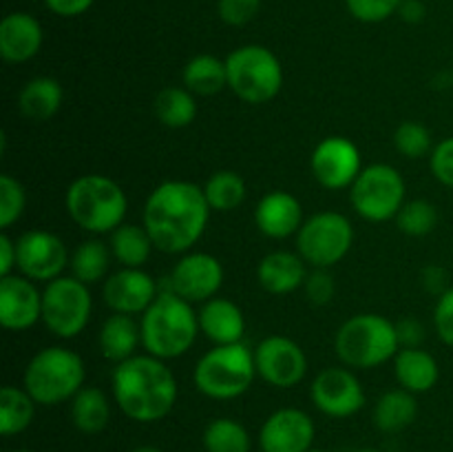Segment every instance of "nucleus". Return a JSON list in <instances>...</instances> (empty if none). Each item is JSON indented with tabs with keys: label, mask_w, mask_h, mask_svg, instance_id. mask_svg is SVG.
I'll list each match as a JSON object with an SVG mask.
<instances>
[{
	"label": "nucleus",
	"mask_w": 453,
	"mask_h": 452,
	"mask_svg": "<svg viewBox=\"0 0 453 452\" xmlns=\"http://www.w3.org/2000/svg\"><path fill=\"white\" fill-rule=\"evenodd\" d=\"M334 348L341 362L349 368L383 366L401 350L396 323L376 313H361L349 317L334 337Z\"/></svg>",
	"instance_id": "423d86ee"
},
{
	"label": "nucleus",
	"mask_w": 453,
	"mask_h": 452,
	"mask_svg": "<svg viewBox=\"0 0 453 452\" xmlns=\"http://www.w3.org/2000/svg\"><path fill=\"white\" fill-rule=\"evenodd\" d=\"M111 253L122 269H142L155 248L149 230L137 224H122L111 233Z\"/></svg>",
	"instance_id": "cd10ccee"
},
{
	"label": "nucleus",
	"mask_w": 453,
	"mask_h": 452,
	"mask_svg": "<svg viewBox=\"0 0 453 452\" xmlns=\"http://www.w3.org/2000/svg\"><path fill=\"white\" fill-rule=\"evenodd\" d=\"M18 273L34 282H53L62 277L69 264V251L58 235L49 230H27L16 239Z\"/></svg>",
	"instance_id": "ddd939ff"
},
{
	"label": "nucleus",
	"mask_w": 453,
	"mask_h": 452,
	"mask_svg": "<svg viewBox=\"0 0 453 452\" xmlns=\"http://www.w3.org/2000/svg\"><path fill=\"white\" fill-rule=\"evenodd\" d=\"M153 109L164 127L184 129L197 115V102L186 87H166L155 96Z\"/></svg>",
	"instance_id": "2f4dec72"
},
{
	"label": "nucleus",
	"mask_w": 453,
	"mask_h": 452,
	"mask_svg": "<svg viewBox=\"0 0 453 452\" xmlns=\"http://www.w3.org/2000/svg\"><path fill=\"white\" fill-rule=\"evenodd\" d=\"M255 377V353L243 341L215 346L199 359L193 372L199 393L219 401L242 397L250 390Z\"/></svg>",
	"instance_id": "0eeeda50"
},
{
	"label": "nucleus",
	"mask_w": 453,
	"mask_h": 452,
	"mask_svg": "<svg viewBox=\"0 0 453 452\" xmlns=\"http://www.w3.org/2000/svg\"><path fill=\"white\" fill-rule=\"evenodd\" d=\"M87 368L82 357L65 346H49L35 353L25 368L27 393L40 406H56L69 401L84 388Z\"/></svg>",
	"instance_id": "39448f33"
},
{
	"label": "nucleus",
	"mask_w": 453,
	"mask_h": 452,
	"mask_svg": "<svg viewBox=\"0 0 453 452\" xmlns=\"http://www.w3.org/2000/svg\"><path fill=\"white\" fill-rule=\"evenodd\" d=\"M44 4H47L49 12H53L56 16L75 18L82 16L84 12H88L93 0H44Z\"/></svg>",
	"instance_id": "49530a36"
},
{
	"label": "nucleus",
	"mask_w": 453,
	"mask_h": 452,
	"mask_svg": "<svg viewBox=\"0 0 453 452\" xmlns=\"http://www.w3.org/2000/svg\"><path fill=\"white\" fill-rule=\"evenodd\" d=\"M398 332V344L401 348H420V341L425 339V331L420 326V322L416 319H403V322L396 323Z\"/></svg>",
	"instance_id": "c03bdc74"
},
{
	"label": "nucleus",
	"mask_w": 453,
	"mask_h": 452,
	"mask_svg": "<svg viewBox=\"0 0 453 452\" xmlns=\"http://www.w3.org/2000/svg\"><path fill=\"white\" fill-rule=\"evenodd\" d=\"M66 213L88 233H113L124 224L128 199L122 186L100 173H88L71 182L66 189Z\"/></svg>",
	"instance_id": "20e7f679"
},
{
	"label": "nucleus",
	"mask_w": 453,
	"mask_h": 452,
	"mask_svg": "<svg viewBox=\"0 0 453 452\" xmlns=\"http://www.w3.org/2000/svg\"><path fill=\"white\" fill-rule=\"evenodd\" d=\"M354 211L370 222H388L405 204V180L389 164H372L349 189Z\"/></svg>",
	"instance_id": "9b49d317"
},
{
	"label": "nucleus",
	"mask_w": 453,
	"mask_h": 452,
	"mask_svg": "<svg viewBox=\"0 0 453 452\" xmlns=\"http://www.w3.org/2000/svg\"><path fill=\"white\" fill-rule=\"evenodd\" d=\"M314 421L299 408H281L259 430L261 452H308L314 443Z\"/></svg>",
	"instance_id": "f3484780"
},
{
	"label": "nucleus",
	"mask_w": 453,
	"mask_h": 452,
	"mask_svg": "<svg viewBox=\"0 0 453 452\" xmlns=\"http://www.w3.org/2000/svg\"><path fill=\"white\" fill-rule=\"evenodd\" d=\"M18 269V246L16 239L9 238L7 233L0 235V277L13 275Z\"/></svg>",
	"instance_id": "a18cd8bd"
},
{
	"label": "nucleus",
	"mask_w": 453,
	"mask_h": 452,
	"mask_svg": "<svg viewBox=\"0 0 453 452\" xmlns=\"http://www.w3.org/2000/svg\"><path fill=\"white\" fill-rule=\"evenodd\" d=\"M35 415V401L25 388L3 386L0 388V433L4 437L25 433Z\"/></svg>",
	"instance_id": "7c9ffc66"
},
{
	"label": "nucleus",
	"mask_w": 453,
	"mask_h": 452,
	"mask_svg": "<svg viewBox=\"0 0 453 452\" xmlns=\"http://www.w3.org/2000/svg\"><path fill=\"white\" fill-rule=\"evenodd\" d=\"M157 282L142 269H122L109 275L102 288L104 304L113 313L144 315L159 295Z\"/></svg>",
	"instance_id": "6ab92c4d"
},
{
	"label": "nucleus",
	"mask_w": 453,
	"mask_h": 452,
	"mask_svg": "<svg viewBox=\"0 0 453 452\" xmlns=\"http://www.w3.org/2000/svg\"><path fill=\"white\" fill-rule=\"evenodd\" d=\"M177 379L164 359L135 355L113 370V399L119 410L133 421L153 424L175 408Z\"/></svg>",
	"instance_id": "f03ea898"
},
{
	"label": "nucleus",
	"mask_w": 453,
	"mask_h": 452,
	"mask_svg": "<svg viewBox=\"0 0 453 452\" xmlns=\"http://www.w3.org/2000/svg\"><path fill=\"white\" fill-rule=\"evenodd\" d=\"M308 452H327V450H317V448H312V450H308Z\"/></svg>",
	"instance_id": "3c124183"
},
{
	"label": "nucleus",
	"mask_w": 453,
	"mask_h": 452,
	"mask_svg": "<svg viewBox=\"0 0 453 452\" xmlns=\"http://www.w3.org/2000/svg\"><path fill=\"white\" fill-rule=\"evenodd\" d=\"M13 452H29V450H13Z\"/></svg>",
	"instance_id": "864d4df0"
},
{
	"label": "nucleus",
	"mask_w": 453,
	"mask_h": 452,
	"mask_svg": "<svg viewBox=\"0 0 453 452\" xmlns=\"http://www.w3.org/2000/svg\"><path fill=\"white\" fill-rule=\"evenodd\" d=\"M416 415H418V401L414 393L405 388L385 393L374 408V421L383 433H401L414 424Z\"/></svg>",
	"instance_id": "c756f323"
},
{
	"label": "nucleus",
	"mask_w": 453,
	"mask_h": 452,
	"mask_svg": "<svg viewBox=\"0 0 453 452\" xmlns=\"http://www.w3.org/2000/svg\"><path fill=\"white\" fill-rule=\"evenodd\" d=\"M62 87L58 80L40 75L29 80L18 93V109L31 122H47L60 111L62 106Z\"/></svg>",
	"instance_id": "a878e982"
},
{
	"label": "nucleus",
	"mask_w": 453,
	"mask_h": 452,
	"mask_svg": "<svg viewBox=\"0 0 453 452\" xmlns=\"http://www.w3.org/2000/svg\"><path fill=\"white\" fill-rule=\"evenodd\" d=\"M403 0H345V7L361 22H383L398 13Z\"/></svg>",
	"instance_id": "58836bf2"
},
{
	"label": "nucleus",
	"mask_w": 453,
	"mask_h": 452,
	"mask_svg": "<svg viewBox=\"0 0 453 452\" xmlns=\"http://www.w3.org/2000/svg\"><path fill=\"white\" fill-rule=\"evenodd\" d=\"M354 226L345 215L323 211L308 217L296 233V251L314 269H332L349 253Z\"/></svg>",
	"instance_id": "1a4fd4ad"
},
{
	"label": "nucleus",
	"mask_w": 453,
	"mask_h": 452,
	"mask_svg": "<svg viewBox=\"0 0 453 452\" xmlns=\"http://www.w3.org/2000/svg\"><path fill=\"white\" fill-rule=\"evenodd\" d=\"M305 260L299 253L274 251L268 253L257 266L259 286L270 295H288L305 284Z\"/></svg>",
	"instance_id": "5701e85b"
},
{
	"label": "nucleus",
	"mask_w": 453,
	"mask_h": 452,
	"mask_svg": "<svg viewBox=\"0 0 453 452\" xmlns=\"http://www.w3.org/2000/svg\"><path fill=\"white\" fill-rule=\"evenodd\" d=\"M228 87L248 105L274 100L283 87V66L264 44H243L226 58Z\"/></svg>",
	"instance_id": "6e6552de"
},
{
	"label": "nucleus",
	"mask_w": 453,
	"mask_h": 452,
	"mask_svg": "<svg viewBox=\"0 0 453 452\" xmlns=\"http://www.w3.org/2000/svg\"><path fill=\"white\" fill-rule=\"evenodd\" d=\"M312 175L323 189L341 191L352 189L361 175V151L352 140L343 136H330L317 144L310 160Z\"/></svg>",
	"instance_id": "f8f14e48"
},
{
	"label": "nucleus",
	"mask_w": 453,
	"mask_h": 452,
	"mask_svg": "<svg viewBox=\"0 0 453 452\" xmlns=\"http://www.w3.org/2000/svg\"><path fill=\"white\" fill-rule=\"evenodd\" d=\"M142 346L157 359H177L193 348L199 319L190 301L177 292L164 291L142 315Z\"/></svg>",
	"instance_id": "7ed1b4c3"
},
{
	"label": "nucleus",
	"mask_w": 453,
	"mask_h": 452,
	"mask_svg": "<svg viewBox=\"0 0 453 452\" xmlns=\"http://www.w3.org/2000/svg\"><path fill=\"white\" fill-rule=\"evenodd\" d=\"M27 208L25 186L12 175H0V229L7 230L16 224Z\"/></svg>",
	"instance_id": "e433bc0d"
},
{
	"label": "nucleus",
	"mask_w": 453,
	"mask_h": 452,
	"mask_svg": "<svg viewBox=\"0 0 453 452\" xmlns=\"http://www.w3.org/2000/svg\"><path fill=\"white\" fill-rule=\"evenodd\" d=\"M199 332L208 337L215 346L239 344L246 332V317L234 301L224 297H212L203 301L197 313Z\"/></svg>",
	"instance_id": "4be33fe9"
},
{
	"label": "nucleus",
	"mask_w": 453,
	"mask_h": 452,
	"mask_svg": "<svg viewBox=\"0 0 453 452\" xmlns=\"http://www.w3.org/2000/svg\"><path fill=\"white\" fill-rule=\"evenodd\" d=\"M203 195L208 199L211 211L228 213L243 204L248 195L246 180L237 171H217L203 184Z\"/></svg>",
	"instance_id": "473e14b6"
},
{
	"label": "nucleus",
	"mask_w": 453,
	"mask_h": 452,
	"mask_svg": "<svg viewBox=\"0 0 453 452\" xmlns=\"http://www.w3.org/2000/svg\"><path fill=\"white\" fill-rule=\"evenodd\" d=\"M394 372L401 388L410 393H429L441 379V368L434 355L423 348H401L394 357Z\"/></svg>",
	"instance_id": "b1692460"
},
{
	"label": "nucleus",
	"mask_w": 453,
	"mask_h": 452,
	"mask_svg": "<svg viewBox=\"0 0 453 452\" xmlns=\"http://www.w3.org/2000/svg\"><path fill=\"white\" fill-rule=\"evenodd\" d=\"M303 207L288 191H270L255 208V224L265 238L286 239L303 226Z\"/></svg>",
	"instance_id": "aec40b11"
},
{
	"label": "nucleus",
	"mask_w": 453,
	"mask_h": 452,
	"mask_svg": "<svg viewBox=\"0 0 453 452\" xmlns=\"http://www.w3.org/2000/svg\"><path fill=\"white\" fill-rule=\"evenodd\" d=\"M211 217L203 186L168 180L155 186L144 207V229L155 248L168 255L186 253L202 239Z\"/></svg>",
	"instance_id": "f257e3e1"
},
{
	"label": "nucleus",
	"mask_w": 453,
	"mask_h": 452,
	"mask_svg": "<svg viewBox=\"0 0 453 452\" xmlns=\"http://www.w3.org/2000/svg\"><path fill=\"white\" fill-rule=\"evenodd\" d=\"M42 319V292L25 275L0 277V323L7 331H27Z\"/></svg>",
	"instance_id": "a211bd4d"
},
{
	"label": "nucleus",
	"mask_w": 453,
	"mask_h": 452,
	"mask_svg": "<svg viewBox=\"0 0 453 452\" xmlns=\"http://www.w3.org/2000/svg\"><path fill=\"white\" fill-rule=\"evenodd\" d=\"M202 441L206 452H250L252 446L246 425L228 417L211 421L203 430Z\"/></svg>",
	"instance_id": "f704fd0d"
},
{
	"label": "nucleus",
	"mask_w": 453,
	"mask_h": 452,
	"mask_svg": "<svg viewBox=\"0 0 453 452\" xmlns=\"http://www.w3.org/2000/svg\"><path fill=\"white\" fill-rule=\"evenodd\" d=\"M224 284V266L211 253H186L168 277V291L190 304L212 300Z\"/></svg>",
	"instance_id": "dca6fc26"
},
{
	"label": "nucleus",
	"mask_w": 453,
	"mask_h": 452,
	"mask_svg": "<svg viewBox=\"0 0 453 452\" xmlns=\"http://www.w3.org/2000/svg\"><path fill=\"white\" fill-rule=\"evenodd\" d=\"M305 295L312 301L314 306H326L330 304L332 297L336 292V282L334 275L330 273V269H314L312 273L305 277Z\"/></svg>",
	"instance_id": "ea45409f"
},
{
	"label": "nucleus",
	"mask_w": 453,
	"mask_h": 452,
	"mask_svg": "<svg viewBox=\"0 0 453 452\" xmlns=\"http://www.w3.org/2000/svg\"><path fill=\"white\" fill-rule=\"evenodd\" d=\"M257 375L274 388H295L308 372V357L296 341L273 335L255 348Z\"/></svg>",
	"instance_id": "4468645a"
},
{
	"label": "nucleus",
	"mask_w": 453,
	"mask_h": 452,
	"mask_svg": "<svg viewBox=\"0 0 453 452\" xmlns=\"http://www.w3.org/2000/svg\"><path fill=\"white\" fill-rule=\"evenodd\" d=\"M111 403L96 386H84L71 399V421L84 434H97L109 425Z\"/></svg>",
	"instance_id": "bb28decb"
},
{
	"label": "nucleus",
	"mask_w": 453,
	"mask_h": 452,
	"mask_svg": "<svg viewBox=\"0 0 453 452\" xmlns=\"http://www.w3.org/2000/svg\"><path fill=\"white\" fill-rule=\"evenodd\" d=\"M398 13H401L403 20L420 22L425 18V4L420 0H403Z\"/></svg>",
	"instance_id": "09e8293b"
},
{
	"label": "nucleus",
	"mask_w": 453,
	"mask_h": 452,
	"mask_svg": "<svg viewBox=\"0 0 453 452\" xmlns=\"http://www.w3.org/2000/svg\"><path fill=\"white\" fill-rule=\"evenodd\" d=\"M42 27L31 13H7L0 22V56L4 62L20 65L31 60L42 47Z\"/></svg>",
	"instance_id": "412c9836"
},
{
	"label": "nucleus",
	"mask_w": 453,
	"mask_h": 452,
	"mask_svg": "<svg viewBox=\"0 0 453 452\" xmlns=\"http://www.w3.org/2000/svg\"><path fill=\"white\" fill-rule=\"evenodd\" d=\"M111 257H113L111 246H106L102 239H87L71 255V273L87 286L97 284L109 273Z\"/></svg>",
	"instance_id": "72a5a7b5"
},
{
	"label": "nucleus",
	"mask_w": 453,
	"mask_h": 452,
	"mask_svg": "<svg viewBox=\"0 0 453 452\" xmlns=\"http://www.w3.org/2000/svg\"><path fill=\"white\" fill-rule=\"evenodd\" d=\"M394 146L410 160H420L432 151V133L420 122H403L394 133Z\"/></svg>",
	"instance_id": "4c0bfd02"
},
{
	"label": "nucleus",
	"mask_w": 453,
	"mask_h": 452,
	"mask_svg": "<svg viewBox=\"0 0 453 452\" xmlns=\"http://www.w3.org/2000/svg\"><path fill=\"white\" fill-rule=\"evenodd\" d=\"M361 452H379V450H361Z\"/></svg>",
	"instance_id": "603ef678"
},
{
	"label": "nucleus",
	"mask_w": 453,
	"mask_h": 452,
	"mask_svg": "<svg viewBox=\"0 0 453 452\" xmlns=\"http://www.w3.org/2000/svg\"><path fill=\"white\" fill-rule=\"evenodd\" d=\"M429 167H432L434 177H436L441 184L453 189V136L442 140L441 144L432 151Z\"/></svg>",
	"instance_id": "79ce46f5"
},
{
	"label": "nucleus",
	"mask_w": 453,
	"mask_h": 452,
	"mask_svg": "<svg viewBox=\"0 0 453 452\" xmlns=\"http://www.w3.org/2000/svg\"><path fill=\"white\" fill-rule=\"evenodd\" d=\"M394 220H396L401 233L411 235V238H425V235L436 230L438 208L427 199H411V202L403 204Z\"/></svg>",
	"instance_id": "c9c22d12"
},
{
	"label": "nucleus",
	"mask_w": 453,
	"mask_h": 452,
	"mask_svg": "<svg viewBox=\"0 0 453 452\" xmlns=\"http://www.w3.org/2000/svg\"><path fill=\"white\" fill-rule=\"evenodd\" d=\"M451 75H453V74H451Z\"/></svg>",
	"instance_id": "5fc2aeb1"
},
{
	"label": "nucleus",
	"mask_w": 453,
	"mask_h": 452,
	"mask_svg": "<svg viewBox=\"0 0 453 452\" xmlns=\"http://www.w3.org/2000/svg\"><path fill=\"white\" fill-rule=\"evenodd\" d=\"M423 286L427 288L429 292L441 297L442 292L449 291V286H447V273L441 266H427V269L423 270Z\"/></svg>",
	"instance_id": "de8ad7c7"
},
{
	"label": "nucleus",
	"mask_w": 453,
	"mask_h": 452,
	"mask_svg": "<svg viewBox=\"0 0 453 452\" xmlns=\"http://www.w3.org/2000/svg\"><path fill=\"white\" fill-rule=\"evenodd\" d=\"M184 87L195 96H215L228 87V71L226 60H219L211 53H202L186 62Z\"/></svg>",
	"instance_id": "c85d7f7f"
},
{
	"label": "nucleus",
	"mask_w": 453,
	"mask_h": 452,
	"mask_svg": "<svg viewBox=\"0 0 453 452\" xmlns=\"http://www.w3.org/2000/svg\"><path fill=\"white\" fill-rule=\"evenodd\" d=\"M310 399L323 415L345 419L365 406V390L348 368H326L314 377Z\"/></svg>",
	"instance_id": "2eb2a0df"
},
{
	"label": "nucleus",
	"mask_w": 453,
	"mask_h": 452,
	"mask_svg": "<svg viewBox=\"0 0 453 452\" xmlns=\"http://www.w3.org/2000/svg\"><path fill=\"white\" fill-rule=\"evenodd\" d=\"M91 291L75 277H58L42 291V323L60 339H73L91 319Z\"/></svg>",
	"instance_id": "9d476101"
},
{
	"label": "nucleus",
	"mask_w": 453,
	"mask_h": 452,
	"mask_svg": "<svg viewBox=\"0 0 453 452\" xmlns=\"http://www.w3.org/2000/svg\"><path fill=\"white\" fill-rule=\"evenodd\" d=\"M434 326L447 346H453V286L442 292L434 308Z\"/></svg>",
	"instance_id": "37998d69"
},
{
	"label": "nucleus",
	"mask_w": 453,
	"mask_h": 452,
	"mask_svg": "<svg viewBox=\"0 0 453 452\" xmlns=\"http://www.w3.org/2000/svg\"><path fill=\"white\" fill-rule=\"evenodd\" d=\"M142 341V326H137L133 315L113 313L100 328V344L102 357L113 363H122L127 359L135 357V350Z\"/></svg>",
	"instance_id": "393cba45"
},
{
	"label": "nucleus",
	"mask_w": 453,
	"mask_h": 452,
	"mask_svg": "<svg viewBox=\"0 0 453 452\" xmlns=\"http://www.w3.org/2000/svg\"><path fill=\"white\" fill-rule=\"evenodd\" d=\"M133 452H164V450H159V448H155V446H140V448H135Z\"/></svg>",
	"instance_id": "8fccbe9b"
},
{
	"label": "nucleus",
	"mask_w": 453,
	"mask_h": 452,
	"mask_svg": "<svg viewBox=\"0 0 453 452\" xmlns=\"http://www.w3.org/2000/svg\"><path fill=\"white\" fill-rule=\"evenodd\" d=\"M261 0H219V18L230 27H243L259 13Z\"/></svg>",
	"instance_id": "a19ab883"
}]
</instances>
